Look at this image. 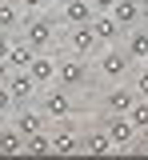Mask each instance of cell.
Instances as JSON below:
<instances>
[{"instance_id":"cell-1","label":"cell","mask_w":148,"mask_h":160,"mask_svg":"<svg viewBox=\"0 0 148 160\" xmlns=\"http://www.w3.org/2000/svg\"><path fill=\"white\" fill-rule=\"evenodd\" d=\"M64 48L72 52V56H100V36H96V28L92 24H68V32H64Z\"/></svg>"},{"instance_id":"cell-2","label":"cell","mask_w":148,"mask_h":160,"mask_svg":"<svg viewBox=\"0 0 148 160\" xmlns=\"http://www.w3.org/2000/svg\"><path fill=\"white\" fill-rule=\"evenodd\" d=\"M104 128H108V136H112V144H116V148H124V152H132V148H136L140 128L132 124V116H128V112H108V116H104Z\"/></svg>"},{"instance_id":"cell-3","label":"cell","mask_w":148,"mask_h":160,"mask_svg":"<svg viewBox=\"0 0 148 160\" xmlns=\"http://www.w3.org/2000/svg\"><path fill=\"white\" fill-rule=\"evenodd\" d=\"M128 68H132L128 48H112V52H100V56H96V72H100V80H108V84H120V80L128 76Z\"/></svg>"},{"instance_id":"cell-4","label":"cell","mask_w":148,"mask_h":160,"mask_svg":"<svg viewBox=\"0 0 148 160\" xmlns=\"http://www.w3.org/2000/svg\"><path fill=\"white\" fill-rule=\"evenodd\" d=\"M40 108H44L52 120H64L68 112H72V96H68V88H64V84H48L44 96H40Z\"/></svg>"},{"instance_id":"cell-5","label":"cell","mask_w":148,"mask_h":160,"mask_svg":"<svg viewBox=\"0 0 148 160\" xmlns=\"http://www.w3.org/2000/svg\"><path fill=\"white\" fill-rule=\"evenodd\" d=\"M8 88H12V96H16V104H32V96L40 92L44 84L28 68H12V76H8Z\"/></svg>"},{"instance_id":"cell-6","label":"cell","mask_w":148,"mask_h":160,"mask_svg":"<svg viewBox=\"0 0 148 160\" xmlns=\"http://www.w3.org/2000/svg\"><path fill=\"white\" fill-rule=\"evenodd\" d=\"M24 36H28V40L44 52V48L56 40V28H52V20H44V16H36V12H28V16H24Z\"/></svg>"},{"instance_id":"cell-7","label":"cell","mask_w":148,"mask_h":160,"mask_svg":"<svg viewBox=\"0 0 148 160\" xmlns=\"http://www.w3.org/2000/svg\"><path fill=\"white\" fill-rule=\"evenodd\" d=\"M136 100H140V92H136L132 84H116V88L104 92V104H100V108H104V112H128Z\"/></svg>"},{"instance_id":"cell-8","label":"cell","mask_w":148,"mask_h":160,"mask_svg":"<svg viewBox=\"0 0 148 160\" xmlns=\"http://www.w3.org/2000/svg\"><path fill=\"white\" fill-rule=\"evenodd\" d=\"M60 84L64 88H80V84H88V64H84V56H68L60 60Z\"/></svg>"},{"instance_id":"cell-9","label":"cell","mask_w":148,"mask_h":160,"mask_svg":"<svg viewBox=\"0 0 148 160\" xmlns=\"http://www.w3.org/2000/svg\"><path fill=\"white\" fill-rule=\"evenodd\" d=\"M28 72L40 80L44 88H48V84H60V60H52V56H44V52H36V60H32V68H28Z\"/></svg>"},{"instance_id":"cell-10","label":"cell","mask_w":148,"mask_h":160,"mask_svg":"<svg viewBox=\"0 0 148 160\" xmlns=\"http://www.w3.org/2000/svg\"><path fill=\"white\" fill-rule=\"evenodd\" d=\"M92 28H96V36H100V44H112V40H120L128 32L120 20L112 16V12H96V20H92Z\"/></svg>"},{"instance_id":"cell-11","label":"cell","mask_w":148,"mask_h":160,"mask_svg":"<svg viewBox=\"0 0 148 160\" xmlns=\"http://www.w3.org/2000/svg\"><path fill=\"white\" fill-rule=\"evenodd\" d=\"M36 52H40V48H36V44H32V40L24 36H16L12 40V52H8V64H12V68H32V60H36Z\"/></svg>"},{"instance_id":"cell-12","label":"cell","mask_w":148,"mask_h":160,"mask_svg":"<svg viewBox=\"0 0 148 160\" xmlns=\"http://www.w3.org/2000/svg\"><path fill=\"white\" fill-rule=\"evenodd\" d=\"M44 120H48V112H44V108H40V112H36L32 104H24L20 112H16V120H12V124L20 128L24 136H32V132H40V128H44Z\"/></svg>"},{"instance_id":"cell-13","label":"cell","mask_w":148,"mask_h":160,"mask_svg":"<svg viewBox=\"0 0 148 160\" xmlns=\"http://www.w3.org/2000/svg\"><path fill=\"white\" fill-rule=\"evenodd\" d=\"M124 48H128L132 60H148V28L144 24H136V28L124 32Z\"/></svg>"},{"instance_id":"cell-14","label":"cell","mask_w":148,"mask_h":160,"mask_svg":"<svg viewBox=\"0 0 148 160\" xmlns=\"http://www.w3.org/2000/svg\"><path fill=\"white\" fill-rule=\"evenodd\" d=\"M64 20H68V24H92V20H96L92 0H64Z\"/></svg>"},{"instance_id":"cell-15","label":"cell","mask_w":148,"mask_h":160,"mask_svg":"<svg viewBox=\"0 0 148 160\" xmlns=\"http://www.w3.org/2000/svg\"><path fill=\"white\" fill-rule=\"evenodd\" d=\"M112 148H116V144H112V136H108V128L80 136V152H88V156H104V152H112Z\"/></svg>"},{"instance_id":"cell-16","label":"cell","mask_w":148,"mask_h":160,"mask_svg":"<svg viewBox=\"0 0 148 160\" xmlns=\"http://www.w3.org/2000/svg\"><path fill=\"white\" fill-rule=\"evenodd\" d=\"M140 8H144V0H116L112 16L120 20L124 28H136V24H140Z\"/></svg>"},{"instance_id":"cell-17","label":"cell","mask_w":148,"mask_h":160,"mask_svg":"<svg viewBox=\"0 0 148 160\" xmlns=\"http://www.w3.org/2000/svg\"><path fill=\"white\" fill-rule=\"evenodd\" d=\"M52 152H60V156H72V152H80V136H72L68 120H60V132L52 136Z\"/></svg>"},{"instance_id":"cell-18","label":"cell","mask_w":148,"mask_h":160,"mask_svg":"<svg viewBox=\"0 0 148 160\" xmlns=\"http://www.w3.org/2000/svg\"><path fill=\"white\" fill-rule=\"evenodd\" d=\"M12 152H24V132L12 124V128H0V156H12Z\"/></svg>"},{"instance_id":"cell-19","label":"cell","mask_w":148,"mask_h":160,"mask_svg":"<svg viewBox=\"0 0 148 160\" xmlns=\"http://www.w3.org/2000/svg\"><path fill=\"white\" fill-rule=\"evenodd\" d=\"M24 152H28V156H44V152H52V136H44V128H40V132H32V136H24Z\"/></svg>"},{"instance_id":"cell-20","label":"cell","mask_w":148,"mask_h":160,"mask_svg":"<svg viewBox=\"0 0 148 160\" xmlns=\"http://www.w3.org/2000/svg\"><path fill=\"white\" fill-rule=\"evenodd\" d=\"M20 4L16 0H0V32H12L16 24H20V12H16Z\"/></svg>"},{"instance_id":"cell-21","label":"cell","mask_w":148,"mask_h":160,"mask_svg":"<svg viewBox=\"0 0 148 160\" xmlns=\"http://www.w3.org/2000/svg\"><path fill=\"white\" fill-rule=\"evenodd\" d=\"M128 116H132V124H136L140 132H148V100L140 96L136 104H132V108H128Z\"/></svg>"},{"instance_id":"cell-22","label":"cell","mask_w":148,"mask_h":160,"mask_svg":"<svg viewBox=\"0 0 148 160\" xmlns=\"http://www.w3.org/2000/svg\"><path fill=\"white\" fill-rule=\"evenodd\" d=\"M132 88L140 92V96L148 100V68H140V72H132Z\"/></svg>"},{"instance_id":"cell-23","label":"cell","mask_w":148,"mask_h":160,"mask_svg":"<svg viewBox=\"0 0 148 160\" xmlns=\"http://www.w3.org/2000/svg\"><path fill=\"white\" fill-rule=\"evenodd\" d=\"M12 104H16V96H12V88H8V84H0V116H4V112H8Z\"/></svg>"},{"instance_id":"cell-24","label":"cell","mask_w":148,"mask_h":160,"mask_svg":"<svg viewBox=\"0 0 148 160\" xmlns=\"http://www.w3.org/2000/svg\"><path fill=\"white\" fill-rule=\"evenodd\" d=\"M8 52H12V36H8V32H0V56L8 60Z\"/></svg>"},{"instance_id":"cell-25","label":"cell","mask_w":148,"mask_h":160,"mask_svg":"<svg viewBox=\"0 0 148 160\" xmlns=\"http://www.w3.org/2000/svg\"><path fill=\"white\" fill-rule=\"evenodd\" d=\"M92 8H96V12H112V8H116V0H92Z\"/></svg>"},{"instance_id":"cell-26","label":"cell","mask_w":148,"mask_h":160,"mask_svg":"<svg viewBox=\"0 0 148 160\" xmlns=\"http://www.w3.org/2000/svg\"><path fill=\"white\" fill-rule=\"evenodd\" d=\"M8 76H12V64L0 56V84H8Z\"/></svg>"},{"instance_id":"cell-27","label":"cell","mask_w":148,"mask_h":160,"mask_svg":"<svg viewBox=\"0 0 148 160\" xmlns=\"http://www.w3.org/2000/svg\"><path fill=\"white\" fill-rule=\"evenodd\" d=\"M16 4H20V8H28V12H36V8H44V4H48V0H16Z\"/></svg>"},{"instance_id":"cell-28","label":"cell","mask_w":148,"mask_h":160,"mask_svg":"<svg viewBox=\"0 0 148 160\" xmlns=\"http://www.w3.org/2000/svg\"><path fill=\"white\" fill-rule=\"evenodd\" d=\"M140 24L148 28V0H144V8H140Z\"/></svg>"}]
</instances>
